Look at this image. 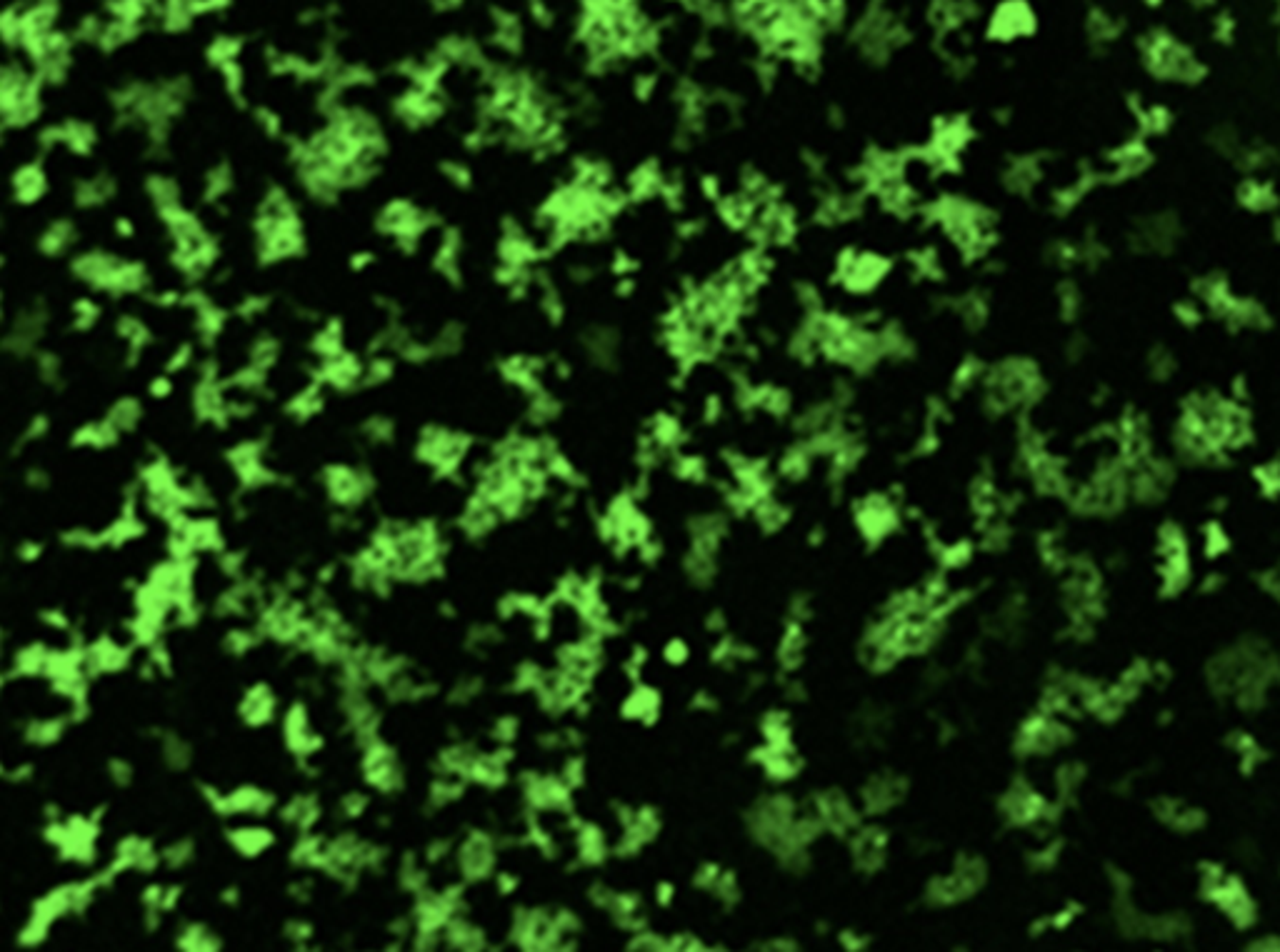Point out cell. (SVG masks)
<instances>
[{
	"instance_id": "7",
	"label": "cell",
	"mask_w": 1280,
	"mask_h": 952,
	"mask_svg": "<svg viewBox=\"0 0 1280 952\" xmlns=\"http://www.w3.org/2000/svg\"><path fill=\"white\" fill-rule=\"evenodd\" d=\"M448 108L450 95L420 91L415 85L406 83H403V88H400L391 100V115L398 120L406 130H411V133H418V130H428V128L438 126V123L448 115Z\"/></svg>"
},
{
	"instance_id": "10",
	"label": "cell",
	"mask_w": 1280,
	"mask_h": 952,
	"mask_svg": "<svg viewBox=\"0 0 1280 952\" xmlns=\"http://www.w3.org/2000/svg\"><path fill=\"white\" fill-rule=\"evenodd\" d=\"M113 333L118 338V343L123 345V363L128 368H138L146 353L155 343V333L150 328V322L143 316H138V313H133V310H126V313H120L113 320Z\"/></svg>"
},
{
	"instance_id": "21",
	"label": "cell",
	"mask_w": 1280,
	"mask_h": 952,
	"mask_svg": "<svg viewBox=\"0 0 1280 952\" xmlns=\"http://www.w3.org/2000/svg\"><path fill=\"white\" fill-rule=\"evenodd\" d=\"M430 343H433L435 360L455 357L463 351V345H465V328H463V322L446 320L435 333H430Z\"/></svg>"
},
{
	"instance_id": "1",
	"label": "cell",
	"mask_w": 1280,
	"mask_h": 952,
	"mask_svg": "<svg viewBox=\"0 0 1280 952\" xmlns=\"http://www.w3.org/2000/svg\"><path fill=\"white\" fill-rule=\"evenodd\" d=\"M253 252L260 268H278L308 252L301 205L290 190L273 182L263 190L251 220Z\"/></svg>"
},
{
	"instance_id": "6",
	"label": "cell",
	"mask_w": 1280,
	"mask_h": 952,
	"mask_svg": "<svg viewBox=\"0 0 1280 952\" xmlns=\"http://www.w3.org/2000/svg\"><path fill=\"white\" fill-rule=\"evenodd\" d=\"M890 260L875 251H863V248H846L835 258V283H838L848 295H870L875 293L883 283L888 281Z\"/></svg>"
},
{
	"instance_id": "26",
	"label": "cell",
	"mask_w": 1280,
	"mask_h": 952,
	"mask_svg": "<svg viewBox=\"0 0 1280 952\" xmlns=\"http://www.w3.org/2000/svg\"><path fill=\"white\" fill-rule=\"evenodd\" d=\"M173 392H175V378L168 375V372L161 371L158 375H153V378L148 380V398H153L161 403V400L173 398Z\"/></svg>"
},
{
	"instance_id": "23",
	"label": "cell",
	"mask_w": 1280,
	"mask_h": 952,
	"mask_svg": "<svg viewBox=\"0 0 1280 952\" xmlns=\"http://www.w3.org/2000/svg\"><path fill=\"white\" fill-rule=\"evenodd\" d=\"M438 176L443 178L446 185H450L458 193H465V190L473 188V168H470L468 161H463V158H443L438 163Z\"/></svg>"
},
{
	"instance_id": "8",
	"label": "cell",
	"mask_w": 1280,
	"mask_h": 952,
	"mask_svg": "<svg viewBox=\"0 0 1280 952\" xmlns=\"http://www.w3.org/2000/svg\"><path fill=\"white\" fill-rule=\"evenodd\" d=\"M50 322V313L45 308V303L35 301L26 308H21L15 313L13 320H8L6 333H3V353L10 357H33L35 353L41 351L43 338H45V330H48Z\"/></svg>"
},
{
	"instance_id": "17",
	"label": "cell",
	"mask_w": 1280,
	"mask_h": 952,
	"mask_svg": "<svg viewBox=\"0 0 1280 952\" xmlns=\"http://www.w3.org/2000/svg\"><path fill=\"white\" fill-rule=\"evenodd\" d=\"M143 196H146L153 216L161 211H168L173 205L185 203V200H183L181 181L168 176V173H161V170H158V173H148L146 181H143Z\"/></svg>"
},
{
	"instance_id": "27",
	"label": "cell",
	"mask_w": 1280,
	"mask_h": 952,
	"mask_svg": "<svg viewBox=\"0 0 1280 952\" xmlns=\"http://www.w3.org/2000/svg\"><path fill=\"white\" fill-rule=\"evenodd\" d=\"M376 266H378V252L371 251V248H360V251L350 252V258H348L350 273L363 275V273H368V270H373Z\"/></svg>"
},
{
	"instance_id": "20",
	"label": "cell",
	"mask_w": 1280,
	"mask_h": 952,
	"mask_svg": "<svg viewBox=\"0 0 1280 952\" xmlns=\"http://www.w3.org/2000/svg\"><path fill=\"white\" fill-rule=\"evenodd\" d=\"M143 415H146V407H143L140 398H135V395H123V398L115 400V403L105 410V418L118 427L120 435H128L133 433V430H138L140 423H143Z\"/></svg>"
},
{
	"instance_id": "15",
	"label": "cell",
	"mask_w": 1280,
	"mask_h": 952,
	"mask_svg": "<svg viewBox=\"0 0 1280 952\" xmlns=\"http://www.w3.org/2000/svg\"><path fill=\"white\" fill-rule=\"evenodd\" d=\"M236 185H238V176H236V168H233L231 161H216L213 165L203 170V176H201V185H198V200L205 205V208H213V211H220L231 196L236 193Z\"/></svg>"
},
{
	"instance_id": "25",
	"label": "cell",
	"mask_w": 1280,
	"mask_h": 952,
	"mask_svg": "<svg viewBox=\"0 0 1280 952\" xmlns=\"http://www.w3.org/2000/svg\"><path fill=\"white\" fill-rule=\"evenodd\" d=\"M33 368L43 386H58L61 378H63V357L58 355L56 351H45V348H41V351L33 355Z\"/></svg>"
},
{
	"instance_id": "22",
	"label": "cell",
	"mask_w": 1280,
	"mask_h": 952,
	"mask_svg": "<svg viewBox=\"0 0 1280 952\" xmlns=\"http://www.w3.org/2000/svg\"><path fill=\"white\" fill-rule=\"evenodd\" d=\"M251 113L253 120H255V128L266 135L268 141H286V120H283V113L278 108L271 106V103H255V106H251Z\"/></svg>"
},
{
	"instance_id": "11",
	"label": "cell",
	"mask_w": 1280,
	"mask_h": 952,
	"mask_svg": "<svg viewBox=\"0 0 1280 952\" xmlns=\"http://www.w3.org/2000/svg\"><path fill=\"white\" fill-rule=\"evenodd\" d=\"M50 193V176L41 158L18 163L10 173V200L21 208L43 203Z\"/></svg>"
},
{
	"instance_id": "24",
	"label": "cell",
	"mask_w": 1280,
	"mask_h": 952,
	"mask_svg": "<svg viewBox=\"0 0 1280 952\" xmlns=\"http://www.w3.org/2000/svg\"><path fill=\"white\" fill-rule=\"evenodd\" d=\"M271 305H273V301L266 293H245L233 303V320L248 322V325L258 322L260 318L268 316Z\"/></svg>"
},
{
	"instance_id": "28",
	"label": "cell",
	"mask_w": 1280,
	"mask_h": 952,
	"mask_svg": "<svg viewBox=\"0 0 1280 952\" xmlns=\"http://www.w3.org/2000/svg\"><path fill=\"white\" fill-rule=\"evenodd\" d=\"M111 231L115 240H120V243H131V240H135V235H138V223H135L131 216H118L113 217Z\"/></svg>"
},
{
	"instance_id": "14",
	"label": "cell",
	"mask_w": 1280,
	"mask_h": 952,
	"mask_svg": "<svg viewBox=\"0 0 1280 952\" xmlns=\"http://www.w3.org/2000/svg\"><path fill=\"white\" fill-rule=\"evenodd\" d=\"M78 243H80V228H78L73 217L63 216L53 217V220L43 225L41 233H38V240H35V248H38L43 258L58 260L68 258L70 252L78 248Z\"/></svg>"
},
{
	"instance_id": "12",
	"label": "cell",
	"mask_w": 1280,
	"mask_h": 952,
	"mask_svg": "<svg viewBox=\"0 0 1280 952\" xmlns=\"http://www.w3.org/2000/svg\"><path fill=\"white\" fill-rule=\"evenodd\" d=\"M1033 28H1036V13L1026 0H1003L988 21V36L1001 43L1030 36Z\"/></svg>"
},
{
	"instance_id": "19",
	"label": "cell",
	"mask_w": 1280,
	"mask_h": 952,
	"mask_svg": "<svg viewBox=\"0 0 1280 952\" xmlns=\"http://www.w3.org/2000/svg\"><path fill=\"white\" fill-rule=\"evenodd\" d=\"M103 316L105 308L103 303H100V295L96 293L80 295V298H76V301L70 303L68 325L73 333H78V336H88V333H93V330L98 328Z\"/></svg>"
},
{
	"instance_id": "2",
	"label": "cell",
	"mask_w": 1280,
	"mask_h": 952,
	"mask_svg": "<svg viewBox=\"0 0 1280 952\" xmlns=\"http://www.w3.org/2000/svg\"><path fill=\"white\" fill-rule=\"evenodd\" d=\"M68 270L88 293L111 301L148 298L153 293V273L146 260L128 258L111 248H83L70 255Z\"/></svg>"
},
{
	"instance_id": "5",
	"label": "cell",
	"mask_w": 1280,
	"mask_h": 952,
	"mask_svg": "<svg viewBox=\"0 0 1280 952\" xmlns=\"http://www.w3.org/2000/svg\"><path fill=\"white\" fill-rule=\"evenodd\" d=\"M100 133L96 123L85 118H63L53 123H43L35 130V146L43 155L65 153L70 158L85 161L98 150Z\"/></svg>"
},
{
	"instance_id": "16",
	"label": "cell",
	"mask_w": 1280,
	"mask_h": 952,
	"mask_svg": "<svg viewBox=\"0 0 1280 952\" xmlns=\"http://www.w3.org/2000/svg\"><path fill=\"white\" fill-rule=\"evenodd\" d=\"M348 351V333L341 318H325L315 325L308 338V355L313 360H328Z\"/></svg>"
},
{
	"instance_id": "9",
	"label": "cell",
	"mask_w": 1280,
	"mask_h": 952,
	"mask_svg": "<svg viewBox=\"0 0 1280 952\" xmlns=\"http://www.w3.org/2000/svg\"><path fill=\"white\" fill-rule=\"evenodd\" d=\"M433 252H430V270L435 278L450 287H461L465 281L463 260H465V238L458 225H446L438 228L433 235Z\"/></svg>"
},
{
	"instance_id": "4",
	"label": "cell",
	"mask_w": 1280,
	"mask_h": 952,
	"mask_svg": "<svg viewBox=\"0 0 1280 952\" xmlns=\"http://www.w3.org/2000/svg\"><path fill=\"white\" fill-rule=\"evenodd\" d=\"M441 225L443 217L438 213L420 205L413 198L403 196L385 200L373 220L376 233L388 240L393 251L400 252L403 258H415L423 251V243L433 238Z\"/></svg>"
},
{
	"instance_id": "13",
	"label": "cell",
	"mask_w": 1280,
	"mask_h": 952,
	"mask_svg": "<svg viewBox=\"0 0 1280 952\" xmlns=\"http://www.w3.org/2000/svg\"><path fill=\"white\" fill-rule=\"evenodd\" d=\"M115 196H118V178L108 173V170L80 176L70 185V200L76 205V211L80 213L103 211L115 200Z\"/></svg>"
},
{
	"instance_id": "3",
	"label": "cell",
	"mask_w": 1280,
	"mask_h": 952,
	"mask_svg": "<svg viewBox=\"0 0 1280 952\" xmlns=\"http://www.w3.org/2000/svg\"><path fill=\"white\" fill-rule=\"evenodd\" d=\"M45 85L26 58L8 53L0 73V126L3 133L38 128L45 113Z\"/></svg>"
},
{
	"instance_id": "18",
	"label": "cell",
	"mask_w": 1280,
	"mask_h": 952,
	"mask_svg": "<svg viewBox=\"0 0 1280 952\" xmlns=\"http://www.w3.org/2000/svg\"><path fill=\"white\" fill-rule=\"evenodd\" d=\"M280 357H283V343H280V338L271 330H260L255 336L248 340L243 353V363H251L260 371H266L273 375V371L280 365Z\"/></svg>"
}]
</instances>
